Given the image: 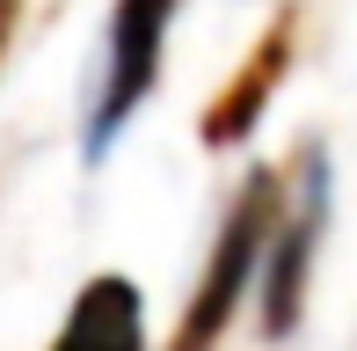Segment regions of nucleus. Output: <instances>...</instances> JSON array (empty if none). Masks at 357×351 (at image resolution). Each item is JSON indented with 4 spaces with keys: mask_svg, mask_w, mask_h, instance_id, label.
Returning a JSON list of instances; mask_svg holds the SVG:
<instances>
[{
    "mask_svg": "<svg viewBox=\"0 0 357 351\" xmlns=\"http://www.w3.org/2000/svg\"><path fill=\"white\" fill-rule=\"evenodd\" d=\"M321 234H328V162H321V147H306L299 190L278 205V227H270V249H278L270 271H263V329L270 337H291V322H299Z\"/></svg>",
    "mask_w": 357,
    "mask_h": 351,
    "instance_id": "obj_3",
    "label": "nucleus"
},
{
    "mask_svg": "<svg viewBox=\"0 0 357 351\" xmlns=\"http://www.w3.org/2000/svg\"><path fill=\"white\" fill-rule=\"evenodd\" d=\"M52 351H146V308H139V285L102 271L73 293L66 322H59Z\"/></svg>",
    "mask_w": 357,
    "mask_h": 351,
    "instance_id": "obj_5",
    "label": "nucleus"
},
{
    "mask_svg": "<svg viewBox=\"0 0 357 351\" xmlns=\"http://www.w3.org/2000/svg\"><path fill=\"white\" fill-rule=\"evenodd\" d=\"M291 37H299V22L291 15H278V22L263 29V44H255V59L234 73L219 95H212V110H204V147H234V139H248L255 132V117H263V103H270V88L284 81V66H291Z\"/></svg>",
    "mask_w": 357,
    "mask_h": 351,
    "instance_id": "obj_4",
    "label": "nucleus"
},
{
    "mask_svg": "<svg viewBox=\"0 0 357 351\" xmlns=\"http://www.w3.org/2000/svg\"><path fill=\"white\" fill-rule=\"evenodd\" d=\"M270 227H278V176L248 169V183L226 205V227H219L212 257H204V278H197V293H190V315H183V329H175L168 351H219V337L234 329L241 300H248V285H255V271H263Z\"/></svg>",
    "mask_w": 357,
    "mask_h": 351,
    "instance_id": "obj_1",
    "label": "nucleus"
},
{
    "mask_svg": "<svg viewBox=\"0 0 357 351\" xmlns=\"http://www.w3.org/2000/svg\"><path fill=\"white\" fill-rule=\"evenodd\" d=\"M183 0H117L109 8V44H102V81H95V110L88 132H80V154L102 162L117 147V132L139 117V103L160 81V52H168V22Z\"/></svg>",
    "mask_w": 357,
    "mask_h": 351,
    "instance_id": "obj_2",
    "label": "nucleus"
}]
</instances>
